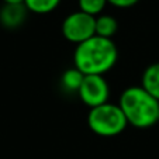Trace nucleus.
<instances>
[{
    "mask_svg": "<svg viewBox=\"0 0 159 159\" xmlns=\"http://www.w3.org/2000/svg\"><path fill=\"white\" fill-rule=\"evenodd\" d=\"M80 100L87 107L94 108L108 103L110 86L104 76L100 75H84L82 86L78 92Z\"/></svg>",
    "mask_w": 159,
    "mask_h": 159,
    "instance_id": "5",
    "label": "nucleus"
},
{
    "mask_svg": "<svg viewBox=\"0 0 159 159\" xmlns=\"http://www.w3.org/2000/svg\"><path fill=\"white\" fill-rule=\"evenodd\" d=\"M117 30H118V23L113 16L100 14L96 17V35L102 37V38L113 39Z\"/></svg>",
    "mask_w": 159,
    "mask_h": 159,
    "instance_id": "8",
    "label": "nucleus"
},
{
    "mask_svg": "<svg viewBox=\"0 0 159 159\" xmlns=\"http://www.w3.org/2000/svg\"><path fill=\"white\" fill-rule=\"evenodd\" d=\"M25 0H3L4 4H24Z\"/></svg>",
    "mask_w": 159,
    "mask_h": 159,
    "instance_id": "13",
    "label": "nucleus"
},
{
    "mask_svg": "<svg viewBox=\"0 0 159 159\" xmlns=\"http://www.w3.org/2000/svg\"><path fill=\"white\" fill-rule=\"evenodd\" d=\"M61 0H25L24 6L35 14H48L59 6Z\"/></svg>",
    "mask_w": 159,
    "mask_h": 159,
    "instance_id": "10",
    "label": "nucleus"
},
{
    "mask_svg": "<svg viewBox=\"0 0 159 159\" xmlns=\"http://www.w3.org/2000/svg\"><path fill=\"white\" fill-rule=\"evenodd\" d=\"M139 0H107V3L113 4L114 7H118V9H128V7H132L138 3Z\"/></svg>",
    "mask_w": 159,
    "mask_h": 159,
    "instance_id": "12",
    "label": "nucleus"
},
{
    "mask_svg": "<svg viewBox=\"0 0 159 159\" xmlns=\"http://www.w3.org/2000/svg\"><path fill=\"white\" fill-rule=\"evenodd\" d=\"M118 59V51L113 39L99 35L76 45L73 52V66L83 75L103 76L114 68Z\"/></svg>",
    "mask_w": 159,
    "mask_h": 159,
    "instance_id": "1",
    "label": "nucleus"
},
{
    "mask_svg": "<svg viewBox=\"0 0 159 159\" xmlns=\"http://www.w3.org/2000/svg\"><path fill=\"white\" fill-rule=\"evenodd\" d=\"M62 35L69 42L79 45L96 35V17L83 11H73L62 21Z\"/></svg>",
    "mask_w": 159,
    "mask_h": 159,
    "instance_id": "4",
    "label": "nucleus"
},
{
    "mask_svg": "<svg viewBox=\"0 0 159 159\" xmlns=\"http://www.w3.org/2000/svg\"><path fill=\"white\" fill-rule=\"evenodd\" d=\"M87 125L99 137H116L120 135L128 125L125 116L118 104L106 103L99 107L90 108L87 116Z\"/></svg>",
    "mask_w": 159,
    "mask_h": 159,
    "instance_id": "3",
    "label": "nucleus"
},
{
    "mask_svg": "<svg viewBox=\"0 0 159 159\" xmlns=\"http://www.w3.org/2000/svg\"><path fill=\"white\" fill-rule=\"evenodd\" d=\"M118 106L128 124L135 128H149L159 121V100L142 86L127 87L121 93Z\"/></svg>",
    "mask_w": 159,
    "mask_h": 159,
    "instance_id": "2",
    "label": "nucleus"
},
{
    "mask_svg": "<svg viewBox=\"0 0 159 159\" xmlns=\"http://www.w3.org/2000/svg\"><path fill=\"white\" fill-rule=\"evenodd\" d=\"M28 10L24 4H3L0 9V24L6 28H18L24 24Z\"/></svg>",
    "mask_w": 159,
    "mask_h": 159,
    "instance_id": "6",
    "label": "nucleus"
},
{
    "mask_svg": "<svg viewBox=\"0 0 159 159\" xmlns=\"http://www.w3.org/2000/svg\"><path fill=\"white\" fill-rule=\"evenodd\" d=\"M84 79V75L79 69H76L75 66L70 69H66L61 76V83L62 87L70 93H78L79 89L82 86V82Z\"/></svg>",
    "mask_w": 159,
    "mask_h": 159,
    "instance_id": "9",
    "label": "nucleus"
},
{
    "mask_svg": "<svg viewBox=\"0 0 159 159\" xmlns=\"http://www.w3.org/2000/svg\"><path fill=\"white\" fill-rule=\"evenodd\" d=\"M106 4H107V0H79V10L93 17H97L102 14Z\"/></svg>",
    "mask_w": 159,
    "mask_h": 159,
    "instance_id": "11",
    "label": "nucleus"
},
{
    "mask_svg": "<svg viewBox=\"0 0 159 159\" xmlns=\"http://www.w3.org/2000/svg\"><path fill=\"white\" fill-rule=\"evenodd\" d=\"M141 86L156 100H159V62L152 63L144 70Z\"/></svg>",
    "mask_w": 159,
    "mask_h": 159,
    "instance_id": "7",
    "label": "nucleus"
}]
</instances>
